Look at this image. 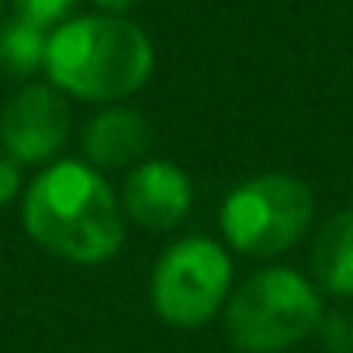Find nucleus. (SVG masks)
<instances>
[{"label": "nucleus", "instance_id": "nucleus-2", "mask_svg": "<svg viewBox=\"0 0 353 353\" xmlns=\"http://www.w3.org/2000/svg\"><path fill=\"white\" fill-rule=\"evenodd\" d=\"M46 73L56 90L80 101H121L152 73L149 35L114 14L73 18L49 35Z\"/></svg>", "mask_w": 353, "mask_h": 353}, {"label": "nucleus", "instance_id": "nucleus-5", "mask_svg": "<svg viewBox=\"0 0 353 353\" xmlns=\"http://www.w3.org/2000/svg\"><path fill=\"white\" fill-rule=\"evenodd\" d=\"M232 294V260L208 236H184L156 260L149 277L152 312L176 329H198Z\"/></svg>", "mask_w": 353, "mask_h": 353}, {"label": "nucleus", "instance_id": "nucleus-6", "mask_svg": "<svg viewBox=\"0 0 353 353\" xmlns=\"http://www.w3.org/2000/svg\"><path fill=\"white\" fill-rule=\"evenodd\" d=\"M70 135V104L52 83H25L0 108V145L18 166L56 159Z\"/></svg>", "mask_w": 353, "mask_h": 353}, {"label": "nucleus", "instance_id": "nucleus-4", "mask_svg": "<svg viewBox=\"0 0 353 353\" xmlns=\"http://www.w3.org/2000/svg\"><path fill=\"white\" fill-rule=\"evenodd\" d=\"M312 188L291 173H260L236 184L222 201L219 222L229 246L246 256L288 253L312 225Z\"/></svg>", "mask_w": 353, "mask_h": 353}, {"label": "nucleus", "instance_id": "nucleus-10", "mask_svg": "<svg viewBox=\"0 0 353 353\" xmlns=\"http://www.w3.org/2000/svg\"><path fill=\"white\" fill-rule=\"evenodd\" d=\"M46 52H49V35L46 28L14 18L0 28V73L11 80H28L32 73L46 70Z\"/></svg>", "mask_w": 353, "mask_h": 353}, {"label": "nucleus", "instance_id": "nucleus-11", "mask_svg": "<svg viewBox=\"0 0 353 353\" xmlns=\"http://www.w3.org/2000/svg\"><path fill=\"white\" fill-rule=\"evenodd\" d=\"M73 8H77V0H14L18 18H25V21L39 25V28L59 25Z\"/></svg>", "mask_w": 353, "mask_h": 353}, {"label": "nucleus", "instance_id": "nucleus-3", "mask_svg": "<svg viewBox=\"0 0 353 353\" xmlns=\"http://www.w3.org/2000/svg\"><path fill=\"white\" fill-rule=\"evenodd\" d=\"M322 315V294L305 274L267 267L229 294L225 332L239 353H284L308 339Z\"/></svg>", "mask_w": 353, "mask_h": 353}, {"label": "nucleus", "instance_id": "nucleus-13", "mask_svg": "<svg viewBox=\"0 0 353 353\" xmlns=\"http://www.w3.org/2000/svg\"><path fill=\"white\" fill-rule=\"evenodd\" d=\"M21 194V166L11 156H0V208Z\"/></svg>", "mask_w": 353, "mask_h": 353}, {"label": "nucleus", "instance_id": "nucleus-15", "mask_svg": "<svg viewBox=\"0 0 353 353\" xmlns=\"http://www.w3.org/2000/svg\"><path fill=\"white\" fill-rule=\"evenodd\" d=\"M0 4H4V0H0Z\"/></svg>", "mask_w": 353, "mask_h": 353}, {"label": "nucleus", "instance_id": "nucleus-1", "mask_svg": "<svg viewBox=\"0 0 353 353\" xmlns=\"http://www.w3.org/2000/svg\"><path fill=\"white\" fill-rule=\"evenodd\" d=\"M25 232L70 263H104L125 243L121 198L90 163L56 159L25 188Z\"/></svg>", "mask_w": 353, "mask_h": 353}, {"label": "nucleus", "instance_id": "nucleus-7", "mask_svg": "<svg viewBox=\"0 0 353 353\" xmlns=\"http://www.w3.org/2000/svg\"><path fill=\"white\" fill-rule=\"evenodd\" d=\"M194 201V188L188 170H181L170 159H142L132 166L121 188V212L135 225L149 232H166L176 229Z\"/></svg>", "mask_w": 353, "mask_h": 353}, {"label": "nucleus", "instance_id": "nucleus-9", "mask_svg": "<svg viewBox=\"0 0 353 353\" xmlns=\"http://www.w3.org/2000/svg\"><path fill=\"white\" fill-rule=\"evenodd\" d=\"M312 270L329 294L353 298V212H336L322 225L312 250Z\"/></svg>", "mask_w": 353, "mask_h": 353}, {"label": "nucleus", "instance_id": "nucleus-12", "mask_svg": "<svg viewBox=\"0 0 353 353\" xmlns=\"http://www.w3.org/2000/svg\"><path fill=\"white\" fill-rule=\"evenodd\" d=\"M319 329L332 353H353V319L350 315H322Z\"/></svg>", "mask_w": 353, "mask_h": 353}, {"label": "nucleus", "instance_id": "nucleus-14", "mask_svg": "<svg viewBox=\"0 0 353 353\" xmlns=\"http://www.w3.org/2000/svg\"><path fill=\"white\" fill-rule=\"evenodd\" d=\"M94 4H97V8H104L108 14L121 18V14H125L128 8H135V4H139V0H94Z\"/></svg>", "mask_w": 353, "mask_h": 353}, {"label": "nucleus", "instance_id": "nucleus-8", "mask_svg": "<svg viewBox=\"0 0 353 353\" xmlns=\"http://www.w3.org/2000/svg\"><path fill=\"white\" fill-rule=\"evenodd\" d=\"M152 145V128L135 108H104L83 128V152L94 170H121L139 166Z\"/></svg>", "mask_w": 353, "mask_h": 353}]
</instances>
